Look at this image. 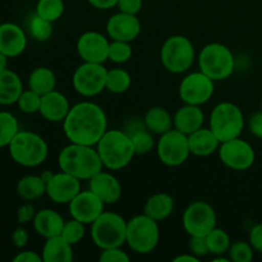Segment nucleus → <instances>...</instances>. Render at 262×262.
I'll return each instance as SVG.
<instances>
[{
	"instance_id": "nucleus-51",
	"label": "nucleus",
	"mask_w": 262,
	"mask_h": 262,
	"mask_svg": "<svg viewBox=\"0 0 262 262\" xmlns=\"http://www.w3.org/2000/svg\"><path fill=\"white\" fill-rule=\"evenodd\" d=\"M8 60H9V58L0 51V72L8 68Z\"/></svg>"
},
{
	"instance_id": "nucleus-16",
	"label": "nucleus",
	"mask_w": 262,
	"mask_h": 262,
	"mask_svg": "<svg viewBox=\"0 0 262 262\" xmlns=\"http://www.w3.org/2000/svg\"><path fill=\"white\" fill-rule=\"evenodd\" d=\"M71 217L91 225L102 212L105 211V204L91 191H81L68 204Z\"/></svg>"
},
{
	"instance_id": "nucleus-1",
	"label": "nucleus",
	"mask_w": 262,
	"mask_h": 262,
	"mask_svg": "<svg viewBox=\"0 0 262 262\" xmlns=\"http://www.w3.org/2000/svg\"><path fill=\"white\" fill-rule=\"evenodd\" d=\"M63 130L69 142L96 146L107 130V117L96 102L81 101L71 107Z\"/></svg>"
},
{
	"instance_id": "nucleus-46",
	"label": "nucleus",
	"mask_w": 262,
	"mask_h": 262,
	"mask_svg": "<svg viewBox=\"0 0 262 262\" xmlns=\"http://www.w3.org/2000/svg\"><path fill=\"white\" fill-rule=\"evenodd\" d=\"M248 128L255 137L262 140V110L251 115L250 120H248Z\"/></svg>"
},
{
	"instance_id": "nucleus-27",
	"label": "nucleus",
	"mask_w": 262,
	"mask_h": 262,
	"mask_svg": "<svg viewBox=\"0 0 262 262\" xmlns=\"http://www.w3.org/2000/svg\"><path fill=\"white\" fill-rule=\"evenodd\" d=\"M23 92L22 79L9 68L0 72V105L17 104Z\"/></svg>"
},
{
	"instance_id": "nucleus-19",
	"label": "nucleus",
	"mask_w": 262,
	"mask_h": 262,
	"mask_svg": "<svg viewBox=\"0 0 262 262\" xmlns=\"http://www.w3.org/2000/svg\"><path fill=\"white\" fill-rule=\"evenodd\" d=\"M89 189H91L105 205H113L122 197V184L117 177L110 171H99L89 181Z\"/></svg>"
},
{
	"instance_id": "nucleus-13",
	"label": "nucleus",
	"mask_w": 262,
	"mask_h": 262,
	"mask_svg": "<svg viewBox=\"0 0 262 262\" xmlns=\"http://www.w3.org/2000/svg\"><path fill=\"white\" fill-rule=\"evenodd\" d=\"M215 92V82L204 72H192L179 84V97L184 104L201 105L211 100Z\"/></svg>"
},
{
	"instance_id": "nucleus-47",
	"label": "nucleus",
	"mask_w": 262,
	"mask_h": 262,
	"mask_svg": "<svg viewBox=\"0 0 262 262\" xmlns=\"http://www.w3.org/2000/svg\"><path fill=\"white\" fill-rule=\"evenodd\" d=\"M250 243L255 248L256 252L262 253V223H258L251 229Z\"/></svg>"
},
{
	"instance_id": "nucleus-12",
	"label": "nucleus",
	"mask_w": 262,
	"mask_h": 262,
	"mask_svg": "<svg viewBox=\"0 0 262 262\" xmlns=\"http://www.w3.org/2000/svg\"><path fill=\"white\" fill-rule=\"evenodd\" d=\"M182 224L189 237H206L216 228V212L207 202L194 201L184 210Z\"/></svg>"
},
{
	"instance_id": "nucleus-43",
	"label": "nucleus",
	"mask_w": 262,
	"mask_h": 262,
	"mask_svg": "<svg viewBox=\"0 0 262 262\" xmlns=\"http://www.w3.org/2000/svg\"><path fill=\"white\" fill-rule=\"evenodd\" d=\"M117 7L119 12L137 15L142 9V0H118Z\"/></svg>"
},
{
	"instance_id": "nucleus-41",
	"label": "nucleus",
	"mask_w": 262,
	"mask_h": 262,
	"mask_svg": "<svg viewBox=\"0 0 262 262\" xmlns=\"http://www.w3.org/2000/svg\"><path fill=\"white\" fill-rule=\"evenodd\" d=\"M99 260L101 262H128L129 256L122 247H113L101 250Z\"/></svg>"
},
{
	"instance_id": "nucleus-32",
	"label": "nucleus",
	"mask_w": 262,
	"mask_h": 262,
	"mask_svg": "<svg viewBox=\"0 0 262 262\" xmlns=\"http://www.w3.org/2000/svg\"><path fill=\"white\" fill-rule=\"evenodd\" d=\"M205 238H206V243L210 253L214 256H220L224 255V253H228L230 245H232L230 237L227 233V230L217 227L214 228Z\"/></svg>"
},
{
	"instance_id": "nucleus-20",
	"label": "nucleus",
	"mask_w": 262,
	"mask_h": 262,
	"mask_svg": "<svg viewBox=\"0 0 262 262\" xmlns=\"http://www.w3.org/2000/svg\"><path fill=\"white\" fill-rule=\"evenodd\" d=\"M27 48V35L25 30L12 22L0 25V51L8 58H17Z\"/></svg>"
},
{
	"instance_id": "nucleus-53",
	"label": "nucleus",
	"mask_w": 262,
	"mask_h": 262,
	"mask_svg": "<svg viewBox=\"0 0 262 262\" xmlns=\"http://www.w3.org/2000/svg\"><path fill=\"white\" fill-rule=\"evenodd\" d=\"M261 110H262V97H261Z\"/></svg>"
},
{
	"instance_id": "nucleus-40",
	"label": "nucleus",
	"mask_w": 262,
	"mask_h": 262,
	"mask_svg": "<svg viewBox=\"0 0 262 262\" xmlns=\"http://www.w3.org/2000/svg\"><path fill=\"white\" fill-rule=\"evenodd\" d=\"M17 105L20 112L25 113V114H35V113L40 112L41 95L32 91L31 89L23 90L19 99H18Z\"/></svg>"
},
{
	"instance_id": "nucleus-42",
	"label": "nucleus",
	"mask_w": 262,
	"mask_h": 262,
	"mask_svg": "<svg viewBox=\"0 0 262 262\" xmlns=\"http://www.w3.org/2000/svg\"><path fill=\"white\" fill-rule=\"evenodd\" d=\"M188 250L189 252L193 253L199 258L204 257V256L209 255L210 251L207 247L206 238L205 237H189L188 242Z\"/></svg>"
},
{
	"instance_id": "nucleus-37",
	"label": "nucleus",
	"mask_w": 262,
	"mask_h": 262,
	"mask_svg": "<svg viewBox=\"0 0 262 262\" xmlns=\"http://www.w3.org/2000/svg\"><path fill=\"white\" fill-rule=\"evenodd\" d=\"M255 256V248L246 241H237L232 243L228 251V257L233 262H251Z\"/></svg>"
},
{
	"instance_id": "nucleus-29",
	"label": "nucleus",
	"mask_w": 262,
	"mask_h": 262,
	"mask_svg": "<svg viewBox=\"0 0 262 262\" xmlns=\"http://www.w3.org/2000/svg\"><path fill=\"white\" fill-rule=\"evenodd\" d=\"M17 194L25 201H35L46 194V183L41 176H25L18 181L15 187Z\"/></svg>"
},
{
	"instance_id": "nucleus-26",
	"label": "nucleus",
	"mask_w": 262,
	"mask_h": 262,
	"mask_svg": "<svg viewBox=\"0 0 262 262\" xmlns=\"http://www.w3.org/2000/svg\"><path fill=\"white\" fill-rule=\"evenodd\" d=\"M43 262H72L73 261V246L67 242L61 235L48 238L42 247Z\"/></svg>"
},
{
	"instance_id": "nucleus-2",
	"label": "nucleus",
	"mask_w": 262,
	"mask_h": 262,
	"mask_svg": "<svg viewBox=\"0 0 262 262\" xmlns=\"http://www.w3.org/2000/svg\"><path fill=\"white\" fill-rule=\"evenodd\" d=\"M60 170L76 177L79 181H90L104 169L101 158L95 146L71 142L59 154Z\"/></svg>"
},
{
	"instance_id": "nucleus-30",
	"label": "nucleus",
	"mask_w": 262,
	"mask_h": 262,
	"mask_svg": "<svg viewBox=\"0 0 262 262\" xmlns=\"http://www.w3.org/2000/svg\"><path fill=\"white\" fill-rule=\"evenodd\" d=\"M55 73L48 67H37L28 76V89L37 92L41 96L55 90Z\"/></svg>"
},
{
	"instance_id": "nucleus-4",
	"label": "nucleus",
	"mask_w": 262,
	"mask_h": 262,
	"mask_svg": "<svg viewBox=\"0 0 262 262\" xmlns=\"http://www.w3.org/2000/svg\"><path fill=\"white\" fill-rule=\"evenodd\" d=\"M8 148L12 160L25 168H36L41 165L49 154L46 141L31 130H19Z\"/></svg>"
},
{
	"instance_id": "nucleus-21",
	"label": "nucleus",
	"mask_w": 262,
	"mask_h": 262,
	"mask_svg": "<svg viewBox=\"0 0 262 262\" xmlns=\"http://www.w3.org/2000/svg\"><path fill=\"white\" fill-rule=\"evenodd\" d=\"M71 107L66 95L53 90L49 94L41 96V106L38 113L48 122L63 123Z\"/></svg>"
},
{
	"instance_id": "nucleus-3",
	"label": "nucleus",
	"mask_w": 262,
	"mask_h": 262,
	"mask_svg": "<svg viewBox=\"0 0 262 262\" xmlns=\"http://www.w3.org/2000/svg\"><path fill=\"white\" fill-rule=\"evenodd\" d=\"M104 168L122 170L132 163L136 156L129 135L122 129H107L96 145Z\"/></svg>"
},
{
	"instance_id": "nucleus-10",
	"label": "nucleus",
	"mask_w": 262,
	"mask_h": 262,
	"mask_svg": "<svg viewBox=\"0 0 262 262\" xmlns=\"http://www.w3.org/2000/svg\"><path fill=\"white\" fill-rule=\"evenodd\" d=\"M158 158L164 165L179 166L187 161L191 155L188 143V136L173 128L169 132L160 136L156 143Z\"/></svg>"
},
{
	"instance_id": "nucleus-25",
	"label": "nucleus",
	"mask_w": 262,
	"mask_h": 262,
	"mask_svg": "<svg viewBox=\"0 0 262 262\" xmlns=\"http://www.w3.org/2000/svg\"><path fill=\"white\" fill-rule=\"evenodd\" d=\"M176 209V201L173 197L165 192H159L147 199L143 206V214L150 216L156 222H163L173 214Z\"/></svg>"
},
{
	"instance_id": "nucleus-36",
	"label": "nucleus",
	"mask_w": 262,
	"mask_h": 262,
	"mask_svg": "<svg viewBox=\"0 0 262 262\" xmlns=\"http://www.w3.org/2000/svg\"><path fill=\"white\" fill-rule=\"evenodd\" d=\"M63 0H38L36 4V14L49 22H56L64 13Z\"/></svg>"
},
{
	"instance_id": "nucleus-24",
	"label": "nucleus",
	"mask_w": 262,
	"mask_h": 262,
	"mask_svg": "<svg viewBox=\"0 0 262 262\" xmlns=\"http://www.w3.org/2000/svg\"><path fill=\"white\" fill-rule=\"evenodd\" d=\"M189 150L191 155L199 156V158H206L212 155L215 151L219 150L220 141L209 128H200L196 132L188 136Z\"/></svg>"
},
{
	"instance_id": "nucleus-50",
	"label": "nucleus",
	"mask_w": 262,
	"mask_h": 262,
	"mask_svg": "<svg viewBox=\"0 0 262 262\" xmlns=\"http://www.w3.org/2000/svg\"><path fill=\"white\" fill-rule=\"evenodd\" d=\"M174 262H199L200 258L194 256L193 253H183V255H178L177 257L173 258Z\"/></svg>"
},
{
	"instance_id": "nucleus-7",
	"label": "nucleus",
	"mask_w": 262,
	"mask_h": 262,
	"mask_svg": "<svg viewBox=\"0 0 262 262\" xmlns=\"http://www.w3.org/2000/svg\"><path fill=\"white\" fill-rule=\"evenodd\" d=\"M160 59L164 68L170 73H186L196 60L193 42L183 35L170 36L161 46Z\"/></svg>"
},
{
	"instance_id": "nucleus-15",
	"label": "nucleus",
	"mask_w": 262,
	"mask_h": 262,
	"mask_svg": "<svg viewBox=\"0 0 262 262\" xmlns=\"http://www.w3.org/2000/svg\"><path fill=\"white\" fill-rule=\"evenodd\" d=\"M110 41L97 31H87L77 40V53L83 61L104 64L109 60Z\"/></svg>"
},
{
	"instance_id": "nucleus-17",
	"label": "nucleus",
	"mask_w": 262,
	"mask_h": 262,
	"mask_svg": "<svg viewBox=\"0 0 262 262\" xmlns=\"http://www.w3.org/2000/svg\"><path fill=\"white\" fill-rule=\"evenodd\" d=\"M81 191V181L63 170L54 173L46 183V194L54 204H69Z\"/></svg>"
},
{
	"instance_id": "nucleus-22",
	"label": "nucleus",
	"mask_w": 262,
	"mask_h": 262,
	"mask_svg": "<svg viewBox=\"0 0 262 262\" xmlns=\"http://www.w3.org/2000/svg\"><path fill=\"white\" fill-rule=\"evenodd\" d=\"M204 110L199 105L184 104L183 106L177 110L173 117L174 128L187 136L204 127Z\"/></svg>"
},
{
	"instance_id": "nucleus-9",
	"label": "nucleus",
	"mask_w": 262,
	"mask_h": 262,
	"mask_svg": "<svg viewBox=\"0 0 262 262\" xmlns=\"http://www.w3.org/2000/svg\"><path fill=\"white\" fill-rule=\"evenodd\" d=\"M209 123L210 129L222 143L239 137L245 129V115L238 105L223 101L212 109Z\"/></svg>"
},
{
	"instance_id": "nucleus-44",
	"label": "nucleus",
	"mask_w": 262,
	"mask_h": 262,
	"mask_svg": "<svg viewBox=\"0 0 262 262\" xmlns=\"http://www.w3.org/2000/svg\"><path fill=\"white\" fill-rule=\"evenodd\" d=\"M36 209L33 205L25 204L17 210V220L19 224H27V223H32L36 216Z\"/></svg>"
},
{
	"instance_id": "nucleus-23",
	"label": "nucleus",
	"mask_w": 262,
	"mask_h": 262,
	"mask_svg": "<svg viewBox=\"0 0 262 262\" xmlns=\"http://www.w3.org/2000/svg\"><path fill=\"white\" fill-rule=\"evenodd\" d=\"M32 224L36 233L42 238H45V239H48V238L61 234L66 220L55 210L42 209L36 212Z\"/></svg>"
},
{
	"instance_id": "nucleus-49",
	"label": "nucleus",
	"mask_w": 262,
	"mask_h": 262,
	"mask_svg": "<svg viewBox=\"0 0 262 262\" xmlns=\"http://www.w3.org/2000/svg\"><path fill=\"white\" fill-rule=\"evenodd\" d=\"M90 3L91 7H94L95 9L99 10H107L112 9V8L117 7L118 0H87Z\"/></svg>"
},
{
	"instance_id": "nucleus-45",
	"label": "nucleus",
	"mask_w": 262,
	"mask_h": 262,
	"mask_svg": "<svg viewBox=\"0 0 262 262\" xmlns=\"http://www.w3.org/2000/svg\"><path fill=\"white\" fill-rule=\"evenodd\" d=\"M28 241H30V234H28L27 229H25L23 227L15 228L12 234L13 245L17 248H19V250H22V248H25L28 245Z\"/></svg>"
},
{
	"instance_id": "nucleus-48",
	"label": "nucleus",
	"mask_w": 262,
	"mask_h": 262,
	"mask_svg": "<svg viewBox=\"0 0 262 262\" xmlns=\"http://www.w3.org/2000/svg\"><path fill=\"white\" fill-rule=\"evenodd\" d=\"M13 262H43L40 253L31 250H23L18 252L13 258Z\"/></svg>"
},
{
	"instance_id": "nucleus-52",
	"label": "nucleus",
	"mask_w": 262,
	"mask_h": 262,
	"mask_svg": "<svg viewBox=\"0 0 262 262\" xmlns=\"http://www.w3.org/2000/svg\"><path fill=\"white\" fill-rule=\"evenodd\" d=\"M41 176V178L43 179V181H45V183H48L49 181H50L51 178H53V176H54V173H51V171H49V170H46V171H43V173H41L40 174Z\"/></svg>"
},
{
	"instance_id": "nucleus-8",
	"label": "nucleus",
	"mask_w": 262,
	"mask_h": 262,
	"mask_svg": "<svg viewBox=\"0 0 262 262\" xmlns=\"http://www.w3.org/2000/svg\"><path fill=\"white\" fill-rule=\"evenodd\" d=\"M160 229L159 222L146 214L136 215L127 222V241L125 243L138 255L151 253L159 245Z\"/></svg>"
},
{
	"instance_id": "nucleus-39",
	"label": "nucleus",
	"mask_w": 262,
	"mask_h": 262,
	"mask_svg": "<svg viewBox=\"0 0 262 262\" xmlns=\"http://www.w3.org/2000/svg\"><path fill=\"white\" fill-rule=\"evenodd\" d=\"M84 227H86V224H83V223L78 222V220L72 217L71 220L66 222L60 235L67 241V242H69L72 246H74L83 239L84 234H86V228Z\"/></svg>"
},
{
	"instance_id": "nucleus-5",
	"label": "nucleus",
	"mask_w": 262,
	"mask_h": 262,
	"mask_svg": "<svg viewBox=\"0 0 262 262\" xmlns=\"http://www.w3.org/2000/svg\"><path fill=\"white\" fill-rule=\"evenodd\" d=\"M92 242L100 250L123 247L127 241V220L113 211H104L91 224Z\"/></svg>"
},
{
	"instance_id": "nucleus-38",
	"label": "nucleus",
	"mask_w": 262,
	"mask_h": 262,
	"mask_svg": "<svg viewBox=\"0 0 262 262\" xmlns=\"http://www.w3.org/2000/svg\"><path fill=\"white\" fill-rule=\"evenodd\" d=\"M133 49L130 42L125 41H110L109 46V60L115 64H124L132 58Z\"/></svg>"
},
{
	"instance_id": "nucleus-34",
	"label": "nucleus",
	"mask_w": 262,
	"mask_h": 262,
	"mask_svg": "<svg viewBox=\"0 0 262 262\" xmlns=\"http://www.w3.org/2000/svg\"><path fill=\"white\" fill-rule=\"evenodd\" d=\"M28 32L33 40L45 42L53 36V22L43 19L35 13V15H32L28 20Z\"/></svg>"
},
{
	"instance_id": "nucleus-6",
	"label": "nucleus",
	"mask_w": 262,
	"mask_h": 262,
	"mask_svg": "<svg viewBox=\"0 0 262 262\" xmlns=\"http://www.w3.org/2000/svg\"><path fill=\"white\" fill-rule=\"evenodd\" d=\"M200 71L214 82L229 78L235 68V59L232 50L220 42L207 43L199 54Z\"/></svg>"
},
{
	"instance_id": "nucleus-18",
	"label": "nucleus",
	"mask_w": 262,
	"mask_h": 262,
	"mask_svg": "<svg viewBox=\"0 0 262 262\" xmlns=\"http://www.w3.org/2000/svg\"><path fill=\"white\" fill-rule=\"evenodd\" d=\"M141 20L137 15L119 12L106 23V33L112 40L132 42L141 33Z\"/></svg>"
},
{
	"instance_id": "nucleus-28",
	"label": "nucleus",
	"mask_w": 262,
	"mask_h": 262,
	"mask_svg": "<svg viewBox=\"0 0 262 262\" xmlns=\"http://www.w3.org/2000/svg\"><path fill=\"white\" fill-rule=\"evenodd\" d=\"M143 124L150 132L159 136L169 132L174 128L173 117L163 106H152L151 109H148L143 118Z\"/></svg>"
},
{
	"instance_id": "nucleus-35",
	"label": "nucleus",
	"mask_w": 262,
	"mask_h": 262,
	"mask_svg": "<svg viewBox=\"0 0 262 262\" xmlns=\"http://www.w3.org/2000/svg\"><path fill=\"white\" fill-rule=\"evenodd\" d=\"M132 140L133 147H135L136 155H146V154L151 152L152 148L155 147V140H154L152 132L147 129V128H137L133 130L132 133H128Z\"/></svg>"
},
{
	"instance_id": "nucleus-11",
	"label": "nucleus",
	"mask_w": 262,
	"mask_h": 262,
	"mask_svg": "<svg viewBox=\"0 0 262 262\" xmlns=\"http://www.w3.org/2000/svg\"><path fill=\"white\" fill-rule=\"evenodd\" d=\"M107 69L104 64L83 61L73 73L74 90L83 97H94L101 94L106 86Z\"/></svg>"
},
{
	"instance_id": "nucleus-33",
	"label": "nucleus",
	"mask_w": 262,
	"mask_h": 262,
	"mask_svg": "<svg viewBox=\"0 0 262 262\" xmlns=\"http://www.w3.org/2000/svg\"><path fill=\"white\" fill-rule=\"evenodd\" d=\"M19 130V123L12 113L0 112V148L8 147Z\"/></svg>"
},
{
	"instance_id": "nucleus-14",
	"label": "nucleus",
	"mask_w": 262,
	"mask_h": 262,
	"mask_svg": "<svg viewBox=\"0 0 262 262\" xmlns=\"http://www.w3.org/2000/svg\"><path fill=\"white\" fill-rule=\"evenodd\" d=\"M217 151L220 161L233 170H247L255 164V150L247 141L241 137L222 142Z\"/></svg>"
},
{
	"instance_id": "nucleus-31",
	"label": "nucleus",
	"mask_w": 262,
	"mask_h": 262,
	"mask_svg": "<svg viewBox=\"0 0 262 262\" xmlns=\"http://www.w3.org/2000/svg\"><path fill=\"white\" fill-rule=\"evenodd\" d=\"M130 84H132V77L125 69H107L105 90H107L112 94H124L129 90Z\"/></svg>"
}]
</instances>
